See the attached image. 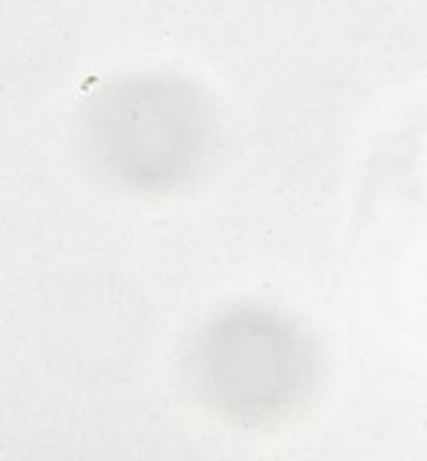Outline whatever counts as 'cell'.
I'll list each match as a JSON object with an SVG mask.
<instances>
[{
    "mask_svg": "<svg viewBox=\"0 0 427 461\" xmlns=\"http://www.w3.org/2000/svg\"><path fill=\"white\" fill-rule=\"evenodd\" d=\"M204 376L222 405L267 412L285 403L306 376L301 337L268 313H234L207 333Z\"/></svg>",
    "mask_w": 427,
    "mask_h": 461,
    "instance_id": "6da1fadb",
    "label": "cell"
},
{
    "mask_svg": "<svg viewBox=\"0 0 427 461\" xmlns=\"http://www.w3.org/2000/svg\"><path fill=\"white\" fill-rule=\"evenodd\" d=\"M101 112L108 160L135 176L175 175L200 139V110L187 92L168 83L124 85Z\"/></svg>",
    "mask_w": 427,
    "mask_h": 461,
    "instance_id": "7a4b0ae2",
    "label": "cell"
}]
</instances>
